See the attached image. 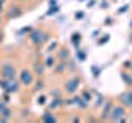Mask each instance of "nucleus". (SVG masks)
Here are the masks:
<instances>
[{
  "instance_id": "obj_27",
  "label": "nucleus",
  "mask_w": 132,
  "mask_h": 123,
  "mask_svg": "<svg viewBox=\"0 0 132 123\" xmlns=\"http://www.w3.org/2000/svg\"><path fill=\"white\" fill-rule=\"evenodd\" d=\"M91 74H93L94 79H99V76L102 74V66H99V64H93V66H91Z\"/></svg>"
},
{
  "instance_id": "obj_1",
  "label": "nucleus",
  "mask_w": 132,
  "mask_h": 123,
  "mask_svg": "<svg viewBox=\"0 0 132 123\" xmlns=\"http://www.w3.org/2000/svg\"><path fill=\"white\" fill-rule=\"evenodd\" d=\"M27 36H28V41H30L31 46L35 49H40L41 51V48L51 39V31L46 30V28H43V26H40V28H33Z\"/></svg>"
},
{
  "instance_id": "obj_31",
  "label": "nucleus",
  "mask_w": 132,
  "mask_h": 123,
  "mask_svg": "<svg viewBox=\"0 0 132 123\" xmlns=\"http://www.w3.org/2000/svg\"><path fill=\"white\" fill-rule=\"evenodd\" d=\"M129 8H130V5H129V3H126V5H122V7H121V8L117 10V15H124V13H127V12H129Z\"/></svg>"
},
{
  "instance_id": "obj_3",
  "label": "nucleus",
  "mask_w": 132,
  "mask_h": 123,
  "mask_svg": "<svg viewBox=\"0 0 132 123\" xmlns=\"http://www.w3.org/2000/svg\"><path fill=\"white\" fill-rule=\"evenodd\" d=\"M18 67L13 59H0V77L2 79H16Z\"/></svg>"
},
{
  "instance_id": "obj_41",
  "label": "nucleus",
  "mask_w": 132,
  "mask_h": 123,
  "mask_svg": "<svg viewBox=\"0 0 132 123\" xmlns=\"http://www.w3.org/2000/svg\"><path fill=\"white\" fill-rule=\"evenodd\" d=\"M3 22H5V16H3V13H0V26L3 25Z\"/></svg>"
},
{
  "instance_id": "obj_2",
  "label": "nucleus",
  "mask_w": 132,
  "mask_h": 123,
  "mask_svg": "<svg viewBox=\"0 0 132 123\" xmlns=\"http://www.w3.org/2000/svg\"><path fill=\"white\" fill-rule=\"evenodd\" d=\"M81 85H82V77H81V74L71 72V74H69V76L63 80L61 89H63V94H64V95H74V94L79 92Z\"/></svg>"
},
{
  "instance_id": "obj_8",
  "label": "nucleus",
  "mask_w": 132,
  "mask_h": 123,
  "mask_svg": "<svg viewBox=\"0 0 132 123\" xmlns=\"http://www.w3.org/2000/svg\"><path fill=\"white\" fill-rule=\"evenodd\" d=\"M114 104H116L114 98H107L106 97L104 104H102V107L99 108V110H101V115H99L97 121H107V120H109V115H111V110H112Z\"/></svg>"
},
{
  "instance_id": "obj_15",
  "label": "nucleus",
  "mask_w": 132,
  "mask_h": 123,
  "mask_svg": "<svg viewBox=\"0 0 132 123\" xmlns=\"http://www.w3.org/2000/svg\"><path fill=\"white\" fill-rule=\"evenodd\" d=\"M51 72L55 74L56 77L64 76V74L68 72V61H58V63L55 64V67L51 69Z\"/></svg>"
},
{
  "instance_id": "obj_6",
  "label": "nucleus",
  "mask_w": 132,
  "mask_h": 123,
  "mask_svg": "<svg viewBox=\"0 0 132 123\" xmlns=\"http://www.w3.org/2000/svg\"><path fill=\"white\" fill-rule=\"evenodd\" d=\"M127 108L124 107L122 104H114L112 110H111V115H109V120L107 121H112V123H124L127 121Z\"/></svg>"
},
{
  "instance_id": "obj_20",
  "label": "nucleus",
  "mask_w": 132,
  "mask_h": 123,
  "mask_svg": "<svg viewBox=\"0 0 132 123\" xmlns=\"http://www.w3.org/2000/svg\"><path fill=\"white\" fill-rule=\"evenodd\" d=\"M121 80L124 82L126 87H132V74L126 69H121Z\"/></svg>"
},
{
  "instance_id": "obj_4",
  "label": "nucleus",
  "mask_w": 132,
  "mask_h": 123,
  "mask_svg": "<svg viewBox=\"0 0 132 123\" xmlns=\"http://www.w3.org/2000/svg\"><path fill=\"white\" fill-rule=\"evenodd\" d=\"M35 74H33L31 67H27V66H23V67L18 69V74H16V79H18V82L22 84L23 89H30L33 80H35Z\"/></svg>"
},
{
  "instance_id": "obj_38",
  "label": "nucleus",
  "mask_w": 132,
  "mask_h": 123,
  "mask_svg": "<svg viewBox=\"0 0 132 123\" xmlns=\"http://www.w3.org/2000/svg\"><path fill=\"white\" fill-rule=\"evenodd\" d=\"M104 25H114V18H111V16H107V18H104Z\"/></svg>"
},
{
  "instance_id": "obj_10",
  "label": "nucleus",
  "mask_w": 132,
  "mask_h": 123,
  "mask_svg": "<svg viewBox=\"0 0 132 123\" xmlns=\"http://www.w3.org/2000/svg\"><path fill=\"white\" fill-rule=\"evenodd\" d=\"M116 100H119V104H122L127 110H132V87H129L127 90L121 92Z\"/></svg>"
},
{
  "instance_id": "obj_42",
  "label": "nucleus",
  "mask_w": 132,
  "mask_h": 123,
  "mask_svg": "<svg viewBox=\"0 0 132 123\" xmlns=\"http://www.w3.org/2000/svg\"><path fill=\"white\" fill-rule=\"evenodd\" d=\"M48 3H50V5H56L58 0H48Z\"/></svg>"
},
{
  "instance_id": "obj_24",
  "label": "nucleus",
  "mask_w": 132,
  "mask_h": 123,
  "mask_svg": "<svg viewBox=\"0 0 132 123\" xmlns=\"http://www.w3.org/2000/svg\"><path fill=\"white\" fill-rule=\"evenodd\" d=\"M109 39H111L109 33H106V35H99L97 38H96V44H97V46H104V44L109 43Z\"/></svg>"
},
{
  "instance_id": "obj_23",
  "label": "nucleus",
  "mask_w": 132,
  "mask_h": 123,
  "mask_svg": "<svg viewBox=\"0 0 132 123\" xmlns=\"http://www.w3.org/2000/svg\"><path fill=\"white\" fill-rule=\"evenodd\" d=\"M86 59H88V53H86L81 46L76 48V61H78V63H84Z\"/></svg>"
},
{
  "instance_id": "obj_47",
  "label": "nucleus",
  "mask_w": 132,
  "mask_h": 123,
  "mask_svg": "<svg viewBox=\"0 0 132 123\" xmlns=\"http://www.w3.org/2000/svg\"><path fill=\"white\" fill-rule=\"evenodd\" d=\"M78 2H86V0H78Z\"/></svg>"
},
{
  "instance_id": "obj_35",
  "label": "nucleus",
  "mask_w": 132,
  "mask_h": 123,
  "mask_svg": "<svg viewBox=\"0 0 132 123\" xmlns=\"http://www.w3.org/2000/svg\"><path fill=\"white\" fill-rule=\"evenodd\" d=\"M7 3H8V0H0V13H3V12H5Z\"/></svg>"
},
{
  "instance_id": "obj_9",
  "label": "nucleus",
  "mask_w": 132,
  "mask_h": 123,
  "mask_svg": "<svg viewBox=\"0 0 132 123\" xmlns=\"http://www.w3.org/2000/svg\"><path fill=\"white\" fill-rule=\"evenodd\" d=\"M31 71L35 74L36 77H45V74H46V66L43 63V57H33V63H31Z\"/></svg>"
},
{
  "instance_id": "obj_14",
  "label": "nucleus",
  "mask_w": 132,
  "mask_h": 123,
  "mask_svg": "<svg viewBox=\"0 0 132 123\" xmlns=\"http://www.w3.org/2000/svg\"><path fill=\"white\" fill-rule=\"evenodd\" d=\"M45 87H46V82H45V77H35V80H33V84H31V94H40V92H43Z\"/></svg>"
},
{
  "instance_id": "obj_43",
  "label": "nucleus",
  "mask_w": 132,
  "mask_h": 123,
  "mask_svg": "<svg viewBox=\"0 0 132 123\" xmlns=\"http://www.w3.org/2000/svg\"><path fill=\"white\" fill-rule=\"evenodd\" d=\"M127 41H129V43L132 44V30H130V33H129V38H127Z\"/></svg>"
},
{
  "instance_id": "obj_22",
  "label": "nucleus",
  "mask_w": 132,
  "mask_h": 123,
  "mask_svg": "<svg viewBox=\"0 0 132 123\" xmlns=\"http://www.w3.org/2000/svg\"><path fill=\"white\" fill-rule=\"evenodd\" d=\"M69 41H71V44H73L74 48H79V44H81V41H82V35H81L79 31H74V33H71Z\"/></svg>"
},
{
  "instance_id": "obj_28",
  "label": "nucleus",
  "mask_w": 132,
  "mask_h": 123,
  "mask_svg": "<svg viewBox=\"0 0 132 123\" xmlns=\"http://www.w3.org/2000/svg\"><path fill=\"white\" fill-rule=\"evenodd\" d=\"M50 95L51 97H63V89H58V87H53L51 90H50Z\"/></svg>"
},
{
  "instance_id": "obj_19",
  "label": "nucleus",
  "mask_w": 132,
  "mask_h": 123,
  "mask_svg": "<svg viewBox=\"0 0 132 123\" xmlns=\"http://www.w3.org/2000/svg\"><path fill=\"white\" fill-rule=\"evenodd\" d=\"M45 46H46V48H45L46 54H53V53H56V49L60 48V41H58V39H50Z\"/></svg>"
},
{
  "instance_id": "obj_40",
  "label": "nucleus",
  "mask_w": 132,
  "mask_h": 123,
  "mask_svg": "<svg viewBox=\"0 0 132 123\" xmlns=\"http://www.w3.org/2000/svg\"><path fill=\"white\" fill-rule=\"evenodd\" d=\"M99 35H101V30L97 28V30H94V31H93V35H91V38H94V39H96Z\"/></svg>"
},
{
  "instance_id": "obj_48",
  "label": "nucleus",
  "mask_w": 132,
  "mask_h": 123,
  "mask_svg": "<svg viewBox=\"0 0 132 123\" xmlns=\"http://www.w3.org/2000/svg\"><path fill=\"white\" fill-rule=\"evenodd\" d=\"M0 59H2V57H0Z\"/></svg>"
},
{
  "instance_id": "obj_25",
  "label": "nucleus",
  "mask_w": 132,
  "mask_h": 123,
  "mask_svg": "<svg viewBox=\"0 0 132 123\" xmlns=\"http://www.w3.org/2000/svg\"><path fill=\"white\" fill-rule=\"evenodd\" d=\"M36 105L38 107H46V104H48V97L45 95L43 92H40V94H36Z\"/></svg>"
},
{
  "instance_id": "obj_45",
  "label": "nucleus",
  "mask_w": 132,
  "mask_h": 123,
  "mask_svg": "<svg viewBox=\"0 0 132 123\" xmlns=\"http://www.w3.org/2000/svg\"><path fill=\"white\" fill-rule=\"evenodd\" d=\"M129 28H130V30H132V20H130V22H129Z\"/></svg>"
},
{
  "instance_id": "obj_29",
  "label": "nucleus",
  "mask_w": 132,
  "mask_h": 123,
  "mask_svg": "<svg viewBox=\"0 0 132 123\" xmlns=\"http://www.w3.org/2000/svg\"><path fill=\"white\" fill-rule=\"evenodd\" d=\"M31 30H33V26H23V28H20V30L16 31V35L18 36H27Z\"/></svg>"
},
{
  "instance_id": "obj_21",
  "label": "nucleus",
  "mask_w": 132,
  "mask_h": 123,
  "mask_svg": "<svg viewBox=\"0 0 132 123\" xmlns=\"http://www.w3.org/2000/svg\"><path fill=\"white\" fill-rule=\"evenodd\" d=\"M78 94H79L86 102H89V104L93 102V97H94V90L93 89H79V92H78Z\"/></svg>"
},
{
  "instance_id": "obj_7",
  "label": "nucleus",
  "mask_w": 132,
  "mask_h": 123,
  "mask_svg": "<svg viewBox=\"0 0 132 123\" xmlns=\"http://www.w3.org/2000/svg\"><path fill=\"white\" fill-rule=\"evenodd\" d=\"M25 13V8H23V3H16V2H12L8 3L5 12H3V16L5 20H15V18H20Z\"/></svg>"
},
{
  "instance_id": "obj_32",
  "label": "nucleus",
  "mask_w": 132,
  "mask_h": 123,
  "mask_svg": "<svg viewBox=\"0 0 132 123\" xmlns=\"http://www.w3.org/2000/svg\"><path fill=\"white\" fill-rule=\"evenodd\" d=\"M86 16V13L82 10H78V12H74V20H78V22H79V20H82Z\"/></svg>"
},
{
  "instance_id": "obj_46",
  "label": "nucleus",
  "mask_w": 132,
  "mask_h": 123,
  "mask_svg": "<svg viewBox=\"0 0 132 123\" xmlns=\"http://www.w3.org/2000/svg\"><path fill=\"white\" fill-rule=\"evenodd\" d=\"M129 72H130V74H132V66H130V69H129Z\"/></svg>"
},
{
  "instance_id": "obj_36",
  "label": "nucleus",
  "mask_w": 132,
  "mask_h": 123,
  "mask_svg": "<svg viewBox=\"0 0 132 123\" xmlns=\"http://www.w3.org/2000/svg\"><path fill=\"white\" fill-rule=\"evenodd\" d=\"M5 43V31H3V28L0 26V46Z\"/></svg>"
},
{
  "instance_id": "obj_16",
  "label": "nucleus",
  "mask_w": 132,
  "mask_h": 123,
  "mask_svg": "<svg viewBox=\"0 0 132 123\" xmlns=\"http://www.w3.org/2000/svg\"><path fill=\"white\" fill-rule=\"evenodd\" d=\"M56 57H58V61H68L69 57H71V51H69L66 46H61L60 44V48L56 49Z\"/></svg>"
},
{
  "instance_id": "obj_30",
  "label": "nucleus",
  "mask_w": 132,
  "mask_h": 123,
  "mask_svg": "<svg viewBox=\"0 0 132 123\" xmlns=\"http://www.w3.org/2000/svg\"><path fill=\"white\" fill-rule=\"evenodd\" d=\"M68 72H76V61L71 57L68 59Z\"/></svg>"
},
{
  "instance_id": "obj_13",
  "label": "nucleus",
  "mask_w": 132,
  "mask_h": 123,
  "mask_svg": "<svg viewBox=\"0 0 132 123\" xmlns=\"http://www.w3.org/2000/svg\"><path fill=\"white\" fill-rule=\"evenodd\" d=\"M63 97H51V100H48V104H46V108L51 110V112H60L61 108H64L63 107Z\"/></svg>"
},
{
  "instance_id": "obj_44",
  "label": "nucleus",
  "mask_w": 132,
  "mask_h": 123,
  "mask_svg": "<svg viewBox=\"0 0 132 123\" xmlns=\"http://www.w3.org/2000/svg\"><path fill=\"white\" fill-rule=\"evenodd\" d=\"M13 2H16V3H27L28 0H13Z\"/></svg>"
},
{
  "instance_id": "obj_5",
  "label": "nucleus",
  "mask_w": 132,
  "mask_h": 123,
  "mask_svg": "<svg viewBox=\"0 0 132 123\" xmlns=\"http://www.w3.org/2000/svg\"><path fill=\"white\" fill-rule=\"evenodd\" d=\"M22 84L18 82V79H2L0 77V90L2 92H8L12 95H18L22 92Z\"/></svg>"
},
{
  "instance_id": "obj_17",
  "label": "nucleus",
  "mask_w": 132,
  "mask_h": 123,
  "mask_svg": "<svg viewBox=\"0 0 132 123\" xmlns=\"http://www.w3.org/2000/svg\"><path fill=\"white\" fill-rule=\"evenodd\" d=\"M93 100H94V102H91V104H93V108H94V110H99V108L102 107V104H104V100H106V95H102L101 92L94 90V97H93Z\"/></svg>"
},
{
  "instance_id": "obj_18",
  "label": "nucleus",
  "mask_w": 132,
  "mask_h": 123,
  "mask_svg": "<svg viewBox=\"0 0 132 123\" xmlns=\"http://www.w3.org/2000/svg\"><path fill=\"white\" fill-rule=\"evenodd\" d=\"M43 63H45V66H46L48 71H51V69L55 67V64L58 63V57H56L55 53H53V54H46L43 57Z\"/></svg>"
},
{
  "instance_id": "obj_12",
  "label": "nucleus",
  "mask_w": 132,
  "mask_h": 123,
  "mask_svg": "<svg viewBox=\"0 0 132 123\" xmlns=\"http://www.w3.org/2000/svg\"><path fill=\"white\" fill-rule=\"evenodd\" d=\"M40 121H43V123H58V121H61V118L58 117V112H51V110L46 108L40 115Z\"/></svg>"
},
{
  "instance_id": "obj_39",
  "label": "nucleus",
  "mask_w": 132,
  "mask_h": 123,
  "mask_svg": "<svg viewBox=\"0 0 132 123\" xmlns=\"http://www.w3.org/2000/svg\"><path fill=\"white\" fill-rule=\"evenodd\" d=\"M69 121H82V118H81V115H74V117L69 118Z\"/></svg>"
},
{
  "instance_id": "obj_11",
  "label": "nucleus",
  "mask_w": 132,
  "mask_h": 123,
  "mask_svg": "<svg viewBox=\"0 0 132 123\" xmlns=\"http://www.w3.org/2000/svg\"><path fill=\"white\" fill-rule=\"evenodd\" d=\"M71 107L78 108L79 112H84V110H88L89 107H91V104H89V102H86L79 94H74V95H71Z\"/></svg>"
},
{
  "instance_id": "obj_37",
  "label": "nucleus",
  "mask_w": 132,
  "mask_h": 123,
  "mask_svg": "<svg viewBox=\"0 0 132 123\" xmlns=\"http://www.w3.org/2000/svg\"><path fill=\"white\" fill-rule=\"evenodd\" d=\"M86 5H88V8H94L97 5V0H88V3H86Z\"/></svg>"
},
{
  "instance_id": "obj_26",
  "label": "nucleus",
  "mask_w": 132,
  "mask_h": 123,
  "mask_svg": "<svg viewBox=\"0 0 132 123\" xmlns=\"http://www.w3.org/2000/svg\"><path fill=\"white\" fill-rule=\"evenodd\" d=\"M60 12H61V7L58 5V3H56V5H50V8L46 10L45 16H55L56 13H60Z\"/></svg>"
},
{
  "instance_id": "obj_34",
  "label": "nucleus",
  "mask_w": 132,
  "mask_h": 123,
  "mask_svg": "<svg viewBox=\"0 0 132 123\" xmlns=\"http://www.w3.org/2000/svg\"><path fill=\"white\" fill-rule=\"evenodd\" d=\"M130 66H132V59H126V61L122 63V69L129 71V69H130Z\"/></svg>"
},
{
  "instance_id": "obj_33",
  "label": "nucleus",
  "mask_w": 132,
  "mask_h": 123,
  "mask_svg": "<svg viewBox=\"0 0 132 123\" xmlns=\"http://www.w3.org/2000/svg\"><path fill=\"white\" fill-rule=\"evenodd\" d=\"M109 7H111V3L107 2V0H101V2H99V8H102V10H107Z\"/></svg>"
}]
</instances>
